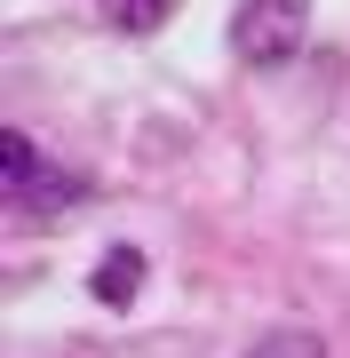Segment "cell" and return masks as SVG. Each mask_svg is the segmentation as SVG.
Here are the masks:
<instances>
[{
	"label": "cell",
	"instance_id": "obj_1",
	"mask_svg": "<svg viewBox=\"0 0 350 358\" xmlns=\"http://www.w3.org/2000/svg\"><path fill=\"white\" fill-rule=\"evenodd\" d=\"M231 40H239V56L255 72L295 64V48L311 40V0H247L239 24H231Z\"/></svg>",
	"mask_w": 350,
	"mask_h": 358
},
{
	"label": "cell",
	"instance_id": "obj_2",
	"mask_svg": "<svg viewBox=\"0 0 350 358\" xmlns=\"http://www.w3.org/2000/svg\"><path fill=\"white\" fill-rule=\"evenodd\" d=\"M88 294H96V303H104V310H128L136 294H143V255H136V247H112V255L96 263Z\"/></svg>",
	"mask_w": 350,
	"mask_h": 358
},
{
	"label": "cell",
	"instance_id": "obj_3",
	"mask_svg": "<svg viewBox=\"0 0 350 358\" xmlns=\"http://www.w3.org/2000/svg\"><path fill=\"white\" fill-rule=\"evenodd\" d=\"M16 207H24V215H72V207H80V176H56V167H40L24 192H16Z\"/></svg>",
	"mask_w": 350,
	"mask_h": 358
},
{
	"label": "cell",
	"instance_id": "obj_4",
	"mask_svg": "<svg viewBox=\"0 0 350 358\" xmlns=\"http://www.w3.org/2000/svg\"><path fill=\"white\" fill-rule=\"evenodd\" d=\"M247 358H326V334L319 327H271L247 343Z\"/></svg>",
	"mask_w": 350,
	"mask_h": 358
},
{
	"label": "cell",
	"instance_id": "obj_5",
	"mask_svg": "<svg viewBox=\"0 0 350 358\" xmlns=\"http://www.w3.org/2000/svg\"><path fill=\"white\" fill-rule=\"evenodd\" d=\"M168 16H175V0H104V24L112 32H159V24H168Z\"/></svg>",
	"mask_w": 350,
	"mask_h": 358
},
{
	"label": "cell",
	"instance_id": "obj_6",
	"mask_svg": "<svg viewBox=\"0 0 350 358\" xmlns=\"http://www.w3.org/2000/svg\"><path fill=\"white\" fill-rule=\"evenodd\" d=\"M32 176H40V152H32V136H24V128H8V136H0V192L16 199Z\"/></svg>",
	"mask_w": 350,
	"mask_h": 358
}]
</instances>
